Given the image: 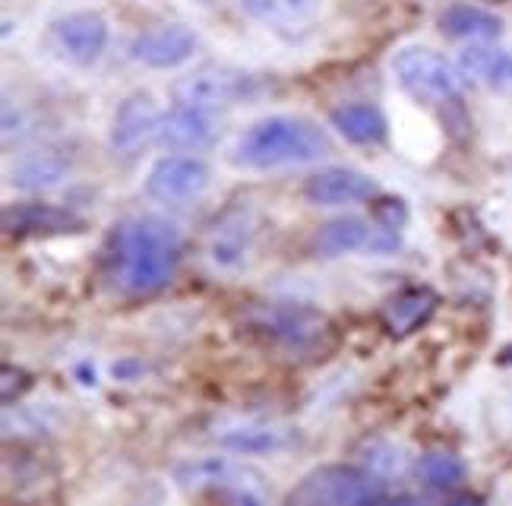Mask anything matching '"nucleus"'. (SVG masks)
Returning <instances> with one entry per match:
<instances>
[{"label":"nucleus","mask_w":512,"mask_h":506,"mask_svg":"<svg viewBox=\"0 0 512 506\" xmlns=\"http://www.w3.org/2000/svg\"><path fill=\"white\" fill-rule=\"evenodd\" d=\"M184 260V238L159 216H136L114 228L105 247V279L117 295L140 298L171 285Z\"/></svg>","instance_id":"f257e3e1"},{"label":"nucleus","mask_w":512,"mask_h":506,"mask_svg":"<svg viewBox=\"0 0 512 506\" xmlns=\"http://www.w3.org/2000/svg\"><path fill=\"white\" fill-rule=\"evenodd\" d=\"M332 143L326 130L304 118H266L256 121L234 149V162L244 168H288V165H313L326 159Z\"/></svg>","instance_id":"f03ea898"},{"label":"nucleus","mask_w":512,"mask_h":506,"mask_svg":"<svg viewBox=\"0 0 512 506\" xmlns=\"http://www.w3.org/2000/svg\"><path fill=\"white\" fill-rule=\"evenodd\" d=\"M174 484L184 494L193 497H222L234 503H266L269 500V478L247 465L244 459L231 456H200V459H184L174 465L171 472Z\"/></svg>","instance_id":"7ed1b4c3"},{"label":"nucleus","mask_w":512,"mask_h":506,"mask_svg":"<svg viewBox=\"0 0 512 506\" xmlns=\"http://www.w3.org/2000/svg\"><path fill=\"white\" fill-rule=\"evenodd\" d=\"M389 488L383 475L358 465H320L291 488L294 506H373L386 503Z\"/></svg>","instance_id":"20e7f679"},{"label":"nucleus","mask_w":512,"mask_h":506,"mask_svg":"<svg viewBox=\"0 0 512 506\" xmlns=\"http://www.w3.org/2000/svg\"><path fill=\"white\" fill-rule=\"evenodd\" d=\"M260 92H263L260 76L238 70V67H228V64H203L171 86V95L177 105H190V108H203V111L241 105V102L256 99Z\"/></svg>","instance_id":"39448f33"},{"label":"nucleus","mask_w":512,"mask_h":506,"mask_svg":"<svg viewBox=\"0 0 512 506\" xmlns=\"http://www.w3.org/2000/svg\"><path fill=\"white\" fill-rule=\"evenodd\" d=\"M392 73H396L399 86L421 102H449L465 86L462 67L446 61L440 51L421 45L402 48L392 57Z\"/></svg>","instance_id":"423d86ee"},{"label":"nucleus","mask_w":512,"mask_h":506,"mask_svg":"<svg viewBox=\"0 0 512 506\" xmlns=\"http://www.w3.org/2000/svg\"><path fill=\"white\" fill-rule=\"evenodd\" d=\"M212 171L200 155H162L146 174V193L159 203H190L209 190Z\"/></svg>","instance_id":"0eeeda50"},{"label":"nucleus","mask_w":512,"mask_h":506,"mask_svg":"<svg viewBox=\"0 0 512 506\" xmlns=\"http://www.w3.org/2000/svg\"><path fill=\"white\" fill-rule=\"evenodd\" d=\"M212 440L234 456H269L298 446V427L275 421H228L212 431Z\"/></svg>","instance_id":"6e6552de"},{"label":"nucleus","mask_w":512,"mask_h":506,"mask_svg":"<svg viewBox=\"0 0 512 506\" xmlns=\"http://www.w3.org/2000/svg\"><path fill=\"white\" fill-rule=\"evenodd\" d=\"M196 51V35L181 23H162L133 35L130 57L155 70H171L190 61Z\"/></svg>","instance_id":"1a4fd4ad"},{"label":"nucleus","mask_w":512,"mask_h":506,"mask_svg":"<svg viewBox=\"0 0 512 506\" xmlns=\"http://www.w3.org/2000/svg\"><path fill=\"white\" fill-rule=\"evenodd\" d=\"M219 140V127H215L212 111L177 105L165 111L155 127V143L168 152H200Z\"/></svg>","instance_id":"9d476101"},{"label":"nucleus","mask_w":512,"mask_h":506,"mask_svg":"<svg viewBox=\"0 0 512 506\" xmlns=\"http://www.w3.org/2000/svg\"><path fill=\"white\" fill-rule=\"evenodd\" d=\"M317 250L323 257H342V253H354V250H389L396 247V235L392 228H373L367 219L361 216H342L332 219L317 231Z\"/></svg>","instance_id":"9b49d317"},{"label":"nucleus","mask_w":512,"mask_h":506,"mask_svg":"<svg viewBox=\"0 0 512 506\" xmlns=\"http://www.w3.org/2000/svg\"><path fill=\"white\" fill-rule=\"evenodd\" d=\"M304 197L313 206H348L377 197V184L354 168H323L304 181Z\"/></svg>","instance_id":"f8f14e48"},{"label":"nucleus","mask_w":512,"mask_h":506,"mask_svg":"<svg viewBox=\"0 0 512 506\" xmlns=\"http://www.w3.org/2000/svg\"><path fill=\"white\" fill-rule=\"evenodd\" d=\"M54 42L73 64H92L108 45V23L98 13H70L54 26Z\"/></svg>","instance_id":"ddd939ff"},{"label":"nucleus","mask_w":512,"mask_h":506,"mask_svg":"<svg viewBox=\"0 0 512 506\" xmlns=\"http://www.w3.org/2000/svg\"><path fill=\"white\" fill-rule=\"evenodd\" d=\"M159 108H155L152 95L136 92L130 99L121 102L114 114V127H111V146L117 152H136L155 140V127H159Z\"/></svg>","instance_id":"4468645a"},{"label":"nucleus","mask_w":512,"mask_h":506,"mask_svg":"<svg viewBox=\"0 0 512 506\" xmlns=\"http://www.w3.org/2000/svg\"><path fill=\"white\" fill-rule=\"evenodd\" d=\"M76 228H80V219L51 203H16L4 209V231L16 238L61 235V231H76Z\"/></svg>","instance_id":"2eb2a0df"},{"label":"nucleus","mask_w":512,"mask_h":506,"mask_svg":"<svg viewBox=\"0 0 512 506\" xmlns=\"http://www.w3.org/2000/svg\"><path fill=\"white\" fill-rule=\"evenodd\" d=\"M70 171V159L57 149H32L19 155L10 168V184L19 190H48L57 187Z\"/></svg>","instance_id":"dca6fc26"},{"label":"nucleus","mask_w":512,"mask_h":506,"mask_svg":"<svg viewBox=\"0 0 512 506\" xmlns=\"http://www.w3.org/2000/svg\"><path fill=\"white\" fill-rule=\"evenodd\" d=\"M437 310V295L430 288H405L396 298H389L383 307V320L389 326V333L396 336H408L415 333L418 326H424L430 320V314Z\"/></svg>","instance_id":"f3484780"},{"label":"nucleus","mask_w":512,"mask_h":506,"mask_svg":"<svg viewBox=\"0 0 512 506\" xmlns=\"http://www.w3.org/2000/svg\"><path fill=\"white\" fill-rule=\"evenodd\" d=\"M332 127H336L348 143L358 146H377L386 140V118L377 105L351 102L332 111Z\"/></svg>","instance_id":"a211bd4d"},{"label":"nucleus","mask_w":512,"mask_h":506,"mask_svg":"<svg viewBox=\"0 0 512 506\" xmlns=\"http://www.w3.org/2000/svg\"><path fill=\"white\" fill-rule=\"evenodd\" d=\"M459 67L465 76H471L475 83L484 86H512V54L503 48H490V45H471L462 51Z\"/></svg>","instance_id":"6ab92c4d"},{"label":"nucleus","mask_w":512,"mask_h":506,"mask_svg":"<svg viewBox=\"0 0 512 506\" xmlns=\"http://www.w3.org/2000/svg\"><path fill=\"white\" fill-rule=\"evenodd\" d=\"M241 7L247 16L260 19L266 26L275 29H294L310 23L320 13L323 0H241Z\"/></svg>","instance_id":"aec40b11"},{"label":"nucleus","mask_w":512,"mask_h":506,"mask_svg":"<svg viewBox=\"0 0 512 506\" xmlns=\"http://www.w3.org/2000/svg\"><path fill=\"white\" fill-rule=\"evenodd\" d=\"M263 326L285 345H307L323 333V317L307 307H275Z\"/></svg>","instance_id":"412c9836"},{"label":"nucleus","mask_w":512,"mask_h":506,"mask_svg":"<svg viewBox=\"0 0 512 506\" xmlns=\"http://www.w3.org/2000/svg\"><path fill=\"white\" fill-rule=\"evenodd\" d=\"M440 29L449 38H471V42H487V38H497L503 32V23L481 7L471 4H452L440 16Z\"/></svg>","instance_id":"4be33fe9"},{"label":"nucleus","mask_w":512,"mask_h":506,"mask_svg":"<svg viewBox=\"0 0 512 506\" xmlns=\"http://www.w3.org/2000/svg\"><path fill=\"white\" fill-rule=\"evenodd\" d=\"M418 478L430 491H456L465 481V462L456 453L430 450L418 459Z\"/></svg>","instance_id":"5701e85b"},{"label":"nucleus","mask_w":512,"mask_h":506,"mask_svg":"<svg viewBox=\"0 0 512 506\" xmlns=\"http://www.w3.org/2000/svg\"><path fill=\"white\" fill-rule=\"evenodd\" d=\"M231 219V216H228ZM222 219L219 225H215V235H212V260L219 266H234L244 260V250L250 244V222L244 216H238L234 222Z\"/></svg>","instance_id":"b1692460"},{"label":"nucleus","mask_w":512,"mask_h":506,"mask_svg":"<svg viewBox=\"0 0 512 506\" xmlns=\"http://www.w3.org/2000/svg\"><path fill=\"white\" fill-rule=\"evenodd\" d=\"M0 399H4V405H10L13 399H19L26 393V389L32 386V380H29V374L26 371H19V367H13V364H4V371H0Z\"/></svg>","instance_id":"393cba45"},{"label":"nucleus","mask_w":512,"mask_h":506,"mask_svg":"<svg viewBox=\"0 0 512 506\" xmlns=\"http://www.w3.org/2000/svg\"><path fill=\"white\" fill-rule=\"evenodd\" d=\"M497 4H500V0H497Z\"/></svg>","instance_id":"a878e982"}]
</instances>
